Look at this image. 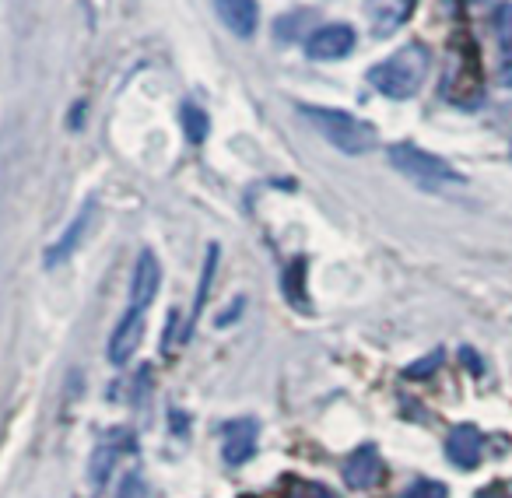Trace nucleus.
Returning <instances> with one entry per match:
<instances>
[{
    "label": "nucleus",
    "instance_id": "nucleus-1",
    "mask_svg": "<svg viewBox=\"0 0 512 498\" xmlns=\"http://www.w3.org/2000/svg\"><path fill=\"white\" fill-rule=\"evenodd\" d=\"M428 71H432V53L425 43H407L397 53H390L386 60H379L369 71V85L376 88L383 99L404 102L414 99L425 85Z\"/></svg>",
    "mask_w": 512,
    "mask_h": 498
},
{
    "label": "nucleus",
    "instance_id": "nucleus-2",
    "mask_svg": "<svg viewBox=\"0 0 512 498\" xmlns=\"http://www.w3.org/2000/svg\"><path fill=\"white\" fill-rule=\"evenodd\" d=\"M306 123L330 144V148L344 151V155H369L379 144V134L369 120H358L348 109H330V106H299Z\"/></svg>",
    "mask_w": 512,
    "mask_h": 498
},
{
    "label": "nucleus",
    "instance_id": "nucleus-3",
    "mask_svg": "<svg viewBox=\"0 0 512 498\" xmlns=\"http://www.w3.org/2000/svg\"><path fill=\"white\" fill-rule=\"evenodd\" d=\"M390 165L400 172V176L414 179V183H425V186H435V183H460V172L446 162V158L432 155V151L418 148L411 141H400V144H390L386 151Z\"/></svg>",
    "mask_w": 512,
    "mask_h": 498
},
{
    "label": "nucleus",
    "instance_id": "nucleus-4",
    "mask_svg": "<svg viewBox=\"0 0 512 498\" xmlns=\"http://www.w3.org/2000/svg\"><path fill=\"white\" fill-rule=\"evenodd\" d=\"M358 36L351 25L344 22H334V25H323V29H316L313 36L306 39V57L309 60H344L351 50H355Z\"/></svg>",
    "mask_w": 512,
    "mask_h": 498
},
{
    "label": "nucleus",
    "instance_id": "nucleus-5",
    "mask_svg": "<svg viewBox=\"0 0 512 498\" xmlns=\"http://www.w3.org/2000/svg\"><path fill=\"white\" fill-rule=\"evenodd\" d=\"M484 456V432L470 421L463 425H453L446 435V460L460 470H474Z\"/></svg>",
    "mask_w": 512,
    "mask_h": 498
},
{
    "label": "nucleus",
    "instance_id": "nucleus-6",
    "mask_svg": "<svg viewBox=\"0 0 512 498\" xmlns=\"http://www.w3.org/2000/svg\"><path fill=\"white\" fill-rule=\"evenodd\" d=\"M256 439H260V425L253 418L228 421L221 428V456H225L228 467H242L256 453Z\"/></svg>",
    "mask_w": 512,
    "mask_h": 498
},
{
    "label": "nucleus",
    "instance_id": "nucleus-7",
    "mask_svg": "<svg viewBox=\"0 0 512 498\" xmlns=\"http://www.w3.org/2000/svg\"><path fill=\"white\" fill-rule=\"evenodd\" d=\"M144 309H137V306H130L127 313H123V320L116 323V330H113V337H109V344H106V358L113 365H127L130 358H134V351H137V344H141V337H144Z\"/></svg>",
    "mask_w": 512,
    "mask_h": 498
},
{
    "label": "nucleus",
    "instance_id": "nucleus-8",
    "mask_svg": "<svg viewBox=\"0 0 512 498\" xmlns=\"http://www.w3.org/2000/svg\"><path fill=\"white\" fill-rule=\"evenodd\" d=\"M92 218H95V200H88V204L81 207V211L71 218V225L64 228V235H60V239L53 242L50 249H46V260H43V264H46V267L67 264V260H71L74 253H78L81 242H85L88 228H92Z\"/></svg>",
    "mask_w": 512,
    "mask_h": 498
},
{
    "label": "nucleus",
    "instance_id": "nucleus-9",
    "mask_svg": "<svg viewBox=\"0 0 512 498\" xmlns=\"http://www.w3.org/2000/svg\"><path fill=\"white\" fill-rule=\"evenodd\" d=\"M379 477H383V456H379V449L372 446V442L358 446L355 453L344 460V481H348V488L369 491L379 484Z\"/></svg>",
    "mask_w": 512,
    "mask_h": 498
},
{
    "label": "nucleus",
    "instance_id": "nucleus-10",
    "mask_svg": "<svg viewBox=\"0 0 512 498\" xmlns=\"http://www.w3.org/2000/svg\"><path fill=\"white\" fill-rule=\"evenodd\" d=\"M158 285H162V267H158L155 253L144 249L134 264V274H130V306L148 309L158 295Z\"/></svg>",
    "mask_w": 512,
    "mask_h": 498
},
{
    "label": "nucleus",
    "instance_id": "nucleus-11",
    "mask_svg": "<svg viewBox=\"0 0 512 498\" xmlns=\"http://www.w3.org/2000/svg\"><path fill=\"white\" fill-rule=\"evenodd\" d=\"M214 11H218L221 25H225L235 39H249L256 32V25H260L256 0H214Z\"/></svg>",
    "mask_w": 512,
    "mask_h": 498
},
{
    "label": "nucleus",
    "instance_id": "nucleus-12",
    "mask_svg": "<svg viewBox=\"0 0 512 498\" xmlns=\"http://www.w3.org/2000/svg\"><path fill=\"white\" fill-rule=\"evenodd\" d=\"M365 15H369V25L376 36H390L414 15V0H369Z\"/></svg>",
    "mask_w": 512,
    "mask_h": 498
},
{
    "label": "nucleus",
    "instance_id": "nucleus-13",
    "mask_svg": "<svg viewBox=\"0 0 512 498\" xmlns=\"http://www.w3.org/2000/svg\"><path fill=\"white\" fill-rule=\"evenodd\" d=\"M306 271H309V260L295 257L292 264L285 267V278H281V285H285V299L292 302L299 313H309V309H313L309 292H306Z\"/></svg>",
    "mask_w": 512,
    "mask_h": 498
},
{
    "label": "nucleus",
    "instance_id": "nucleus-14",
    "mask_svg": "<svg viewBox=\"0 0 512 498\" xmlns=\"http://www.w3.org/2000/svg\"><path fill=\"white\" fill-rule=\"evenodd\" d=\"M120 435H116L113 442H99V446L92 449V460H88V477H92V488H106L109 474H113L116 467V456H120Z\"/></svg>",
    "mask_w": 512,
    "mask_h": 498
},
{
    "label": "nucleus",
    "instance_id": "nucleus-15",
    "mask_svg": "<svg viewBox=\"0 0 512 498\" xmlns=\"http://www.w3.org/2000/svg\"><path fill=\"white\" fill-rule=\"evenodd\" d=\"M214 271H218V242L207 246V257H204V271H200V285H197V302H193V313H190V327H186V337L193 334L197 327L200 313H204V302L211 295V285H214Z\"/></svg>",
    "mask_w": 512,
    "mask_h": 498
},
{
    "label": "nucleus",
    "instance_id": "nucleus-16",
    "mask_svg": "<svg viewBox=\"0 0 512 498\" xmlns=\"http://www.w3.org/2000/svg\"><path fill=\"white\" fill-rule=\"evenodd\" d=\"M179 120H183V134L190 144H204L207 134H211V120H207V113L197 106V102H183V109H179Z\"/></svg>",
    "mask_w": 512,
    "mask_h": 498
},
{
    "label": "nucleus",
    "instance_id": "nucleus-17",
    "mask_svg": "<svg viewBox=\"0 0 512 498\" xmlns=\"http://www.w3.org/2000/svg\"><path fill=\"white\" fill-rule=\"evenodd\" d=\"M400 498H449V488L442 481H432V477H418Z\"/></svg>",
    "mask_w": 512,
    "mask_h": 498
},
{
    "label": "nucleus",
    "instance_id": "nucleus-18",
    "mask_svg": "<svg viewBox=\"0 0 512 498\" xmlns=\"http://www.w3.org/2000/svg\"><path fill=\"white\" fill-rule=\"evenodd\" d=\"M442 348H435L432 355H425V358H418V362H411L404 369V379H428V376H435V369L442 365Z\"/></svg>",
    "mask_w": 512,
    "mask_h": 498
},
{
    "label": "nucleus",
    "instance_id": "nucleus-19",
    "mask_svg": "<svg viewBox=\"0 0 512 498\" xmlns=\"http://www.w3.org/2000/svg\"><path fill=\"white\" fill-rule=\"evenodd\" d=\"M495 32H498V43L512 50V4H505L495 15Z\"/></svg>",
    "mask_w": 512,
    "mask_h": 498
},
{
    "label": "nucleus",
    "instance_id": "nucleus-20",
    "mask_svg": "<svg viewBox=\"0 0 512 498\" xmlns=\"http://www.w3.org/2000/svg\"><path fill=\"white\" fill-rule=\"evenodd\" d=\"M148 495V488H144V477L141 474H127L120 481V495L116 498H144Z\"/></svg>",
    "mask_w": 512,
    "mask_h": 498
},
{
    "label": "nucleus",
    "instance_id": "nucleus-21",
    "mask_svg": "<svg viewBox=\"0 0 512 498\" xmlns=\"http://www.w3.org/2000/svg\"><path fill=\"white\" fill-rule=\"evenodd\" d=\"M460 362L467 365L470 376H481V372H484V362H481V355H477L474 348H460Z\"/></svg>",
    "mask_w": 512,
    "mask_h": 498
},
{
    "label": "nucleus",
    "instance_id": "nucleus-22",
    "mask_svg": "<svg viewBox=\"0 0 512 498\" xmlns=\"http://www.w3.org/2000/svg\"><path fill=\"white\" fill-rule=\"evenodd\" d=\"M306 495H309V498H341L334 488H327V484H320V481H309V484H306Z\"/></svg>",
    "mask_w": 512,
    "mask_h": 498
},
{
    "label": "nucleus",
    "instance_id": "nucleus-23",
    "mask_svg": "<svg viewBox=\"0 0 512 498\" xmlns=\"http://www.w3.org/2000/svg\"><path fill=\"white\" fill-rule=\"evenodd\" d=\"M239 309H242V299H235L232 309H228V316H218V327H228V323L239 320Z\"/></svg>",
    "mask_w": 512,
    "mask_h": 498
},
{
    "label": "nucleus",
    "instance_id": "nucleus-24",
    "mask_svg": "<svg viewBox=\"0 0 512 498\" xmlns=\"http://www.w3.org/2000/svg\"><path fill=\"white\" fill-rule=\"evenodd\" d=\"M481 498H512V495H509V491L502 488V484H495V488H488V491H484Z\"/></svg>",
    "mask_w": 512,
    "mask_h": 498
},
{
    "label": "nucleus",
    "instance_id": "nucleus-25",
    "mask_svg": "<svg viewBox=\"0 0 512 498\" xmlns=\"http://www.w3.org/2000/svg\"><path fill=\"white\" fill-rule=\"evenodd\" d=\"M502 81H505V88H512V60L505 64V71H502Z\"/></svg>",
    "mask_w": 512,
    "mask_h": 498
},
{
    "label": "nucleus",
    "instance_id": "nucleus-26",
    "mask_svg": "<svg viewBox=\"0 0 512 498\" xmlns=\"http://www.w3.org/2000/svg\"><path fill=\"white\" fill-rule=\"evenodd\" d=\"M288 498H306V488H295V491H292V495H288Z\"/></svg>",
    "mask_w": 512,
    "mask_h": 498
}]
</instances>
